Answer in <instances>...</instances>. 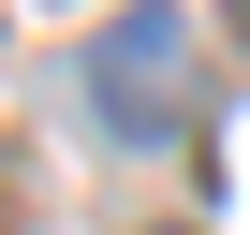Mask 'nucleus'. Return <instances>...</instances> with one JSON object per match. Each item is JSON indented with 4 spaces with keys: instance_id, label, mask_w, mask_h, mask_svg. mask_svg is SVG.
I'll list each match as a JSON object with an SVG mask.
<instances>
[{
    "instance_id": "1",
    "label": "nucleus",
    "mask_w": 250,
    "mask_h": 235,
    "mask_svg": "<svg viewBox=\"0 0 250 235\" xmlns=\"http://www.w3.org/2000/svg\"><path fill=\"white\" fill-rule=\"evenodd\" d=\"M88 118L103 133H177L191 118V15H118L88 44Z\"/></svg>"
},
{
    "instance_id": "2",
    "label": "nucleus",
    "mask_w": 250,
    "mask_h": 235,
    "mask_svg": "<svg viewBox=\"0 0 250 235\" xmlns=\"http://www.w3.org/2000/svg\"><path fill=\"white\" fill-rule=\"evenodd\" d=\"M235 30H250V0H235Z\"/></svg>"
}]
</instances>
